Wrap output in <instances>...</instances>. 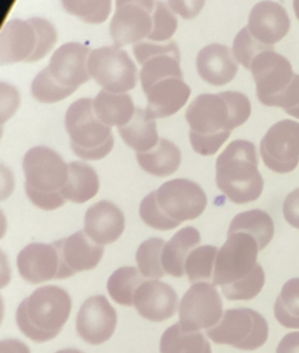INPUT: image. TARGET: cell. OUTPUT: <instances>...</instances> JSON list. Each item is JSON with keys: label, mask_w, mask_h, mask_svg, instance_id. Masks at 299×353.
<instances>
[{"label": "cell", "mask_w": 299, "mask_h": 353, "mask_svg": "<svg viewBox=\"0 0 299 353\" xmlns=\"http://www.w3.org/2000/svg\"><path fill=\"white\" fill-rule=\"evenodd\" d=\"M258 164L256 148L251 141H231L215 163L218 189L234 204L258 200L263 192V178Z\"/></svg>", "instance_id": "6da1fadb"}, {"label": "cell", "mask_w": 299, "mask_h": 353, "mask_svg": "<svg viewBox=\"0 0 299 353\" xmlns=\"http://www.w3.org/2000/svg\"><path fill=\"white\" fill-rule=\"evenodd\" d=\"M25 193L37 208L52 211L62 207L66 199L62 189L68 181L69 164L51 148L34 146L22 160Z\"/></svg>", "instance_id": "7a4b0ae2"}, {"label": "cell", "mask_w": 299, "mask_h": 353, "mask_svg": "<svg viewBox=\"0 0 299 353\" xmlns=\"http://www.w3.org/2000/svg\"><path fill=\"white\" fill-rule=\"evenodd\" d=\"M56 39L55 26L44 18L10 19L0 34V61L3 65L37 62L50 54Z\"/></svg>", "instance_id": "3957f363"}, {"label": "cell", "mask_w": 299, "mask_h": 353, "mask_svg": "<svg viewBox=\"0 0 299 353\" xmlns=\"http://www.w3.org/2000/svg\"><path fill=\"white\" fill-rule=\"evenodd\" d=\"M65 130L73 153L83 160H101L113 149L112 130L96 117L90 98H80L69 105L65 113Z\"/></svg>", "instance_id": "277c9868"}, {"label": "cell", "mask_w": 299, "mask_h": 353, "mask_svg": "<svg viewBox=\"0 0 299 353\" xmlns=\"http://www.w3.org/2000/svg\"><path fill=\"white\" fill-rule=\"evenodd\" d=\"M207 336L216 345L251 352L266 343L269 325L259 312L249 307H233L225 310L220 320L207 330Z\"/></svg>", "instance_id": "5b68a950"}, {"label": "cell", "mask_w": 299, "mask_h": 353, "mask_svg": "<svg viewBox=\"0 0 299 353\" xmlns=\"http://www.w3.org/2000/svg\"><path fill=\"white\" fill-rule=\"evenodd\" d=\"M189 124V137L212 138L226 142L230 132L238 127L226 98L219 94H200L185 112Z\"/></svg>", "instance_id": "8992f818"}, {"label": "cell", "mask_w": 299, "mask_h": 353, "mask_svg": "<svg viewBox=\"0 0 299 353\" xmlns=\"http://www.w3.org/2000/svg\"><path fill=\"white\" fill-rule=\"evenodd\" d=\"M88 73L102 90L118 94L132 90L139 76L130 55L114 44L91 50Z\"/></svg>", "instance_id": "52a82bcc"}, {"label": "cell", "mask_w": 299, "mask_h": 353, "mask_svg": "<svg viewBox=\"0 0 299 353\" xmlns=\"http://www.w3.org/2000/svg\"><path fill=\"white\" fill-rule=\"evenodd\" d=\"M259 251L252 236L241 232L227 234L216 254L212 283L223 287L247 277L258 265Z\"/></svg>", "instance_id": "ba28073f"}, {"label": "cell", "mask_w": 299, "mask_h": 353, "mask_svg": "<svg viewBox=\"0 0 299 353\" xmlns=\"http://www.w3.org/2000/svg\"><path fill=\"white\" fill-rule=\"evenodd\" d=\"M259 153L270 171H293L299 164V123L289 119L274 123L260 139Z\"/></svg>", "instance_id": "9c48e42d"}, {"label": "cell", "mask_w": 299, "mask_h": 353, "mask_svg": "<svg viewBox=\"0 0 299 353\" xmlns=\"http://www.w3.org/2000/svg\"><path fill=\"white\" fill-rule=\"evenodd\" d=\"M179 324L186 331L214 327L223 316L220 294L214 283H196L183 294L178 306Z\"/></svg>", "instance_id": "30bf717a"}, {"label": "cell", "mask_w": 299, "mask_h": 353, "mask_svg": "<svg viewBox=\"0 0 299 353\" xmlns=\"http://www.w3.org/2000/svg\"><path fill=\"white\" fill-rule=\"evenodd\" d=\"M249 70L255 81L256 97L265 106H277L295 76L291 62L274 50L258 54Z\"/></svg>", "instance_id": "8fae6325"}, {"label": "cell", "mask_w": 299, "mask_h": 353, "mask_svg": "<svg viewBox=\"0 0 299 353\" xmlns=\"http://www.w3.org/2000/svg\"><path fill=\"white\" fill-rule=\"evenodd\" d=\"M116 7L109 25L113 44L123 48L149 37L154 0H114Z\"/></svg>", "instance_id": "7c38bea8"}, {"label": "cell", "mask_w": 299, "mask_h": 353, "mask_svg": "<svg viewBox=\"0 0 299 353\" xmlns=\"http://www.w3.org/2000/svg\"><path fill=\"white\" fill-rule=\"evenodd\" d=\"M156 196L163 211L179 223L198 218L207 207V194L203 188L186 178L164 182L156 190Z\"/></svg>", "instance_id": "4fadbf2b"}, {"label": "cell", "mask_w": 299, "mask_h": 353, "mask_svg": "<svg viewBox=\"0 0 299 353\" xmlns=\"http://www.w3.org/2000/svg\"><path fill=\"white\" fill-rule=\"evenodd\" d=\"M29 319L41 330L59 334L69 319L72 298L61 287L43 285L23 299Z\"/></svg>", "instance_id": "5bb4252c"}, {"label": "cell", "mask_w": 299, "mask_h": 353, "mask_svg": "<svg viewBox=\"0 0 299 353\" xmlns=\"http://www.w3.org/2000/svg\"><path fill=\"white\" fill-rule=\"evenodd\" d=\"M134 55L141 65L139 81L142 90L168 77H183L179 48L174 41L154 44L139 41L134 44Z\"/></svg>", "instance_id": "9a60e30c"}, {"label": "cell", "mask_w": 299, "mask_h": 353, "mask_svg": "<svg viewBox=\"0 0 299 353\" xmlns=\"http://www.w3.org/2000/svg\"><path fill=\"white\" fill-rule=\"evenodd\" d=\"M117 325V313L103 295L87 298L76 316L77 335L90 345L107 342Z\"/></svg>", "instance_id": "2e32d148"}, {"label": "cell", "mask_w": 299, "mask_h": 353, "mask_svg": "<svg viewBox=\"0 0 299 353\" xmlns=\"http://www.w3.org/2000/svg\"><path fill=\"white\" fill-rule=\"evenodd\" d=\"M52 244L58 250L61 259V270L56 276L58 280L95 269L105 252L103 245L91 240L84 230L74 232Z\"/></svg>", "instance_id": "e0dca14e"}, {"label": "cell", "mask_w": 299, "mask_h": 353, "mask_svg": "<svg viewBox=\"0 0 299 353\" xmlns=\"http://www.w3.org/2000/svg\"><path fill=\"white\" fill-rule=\"evenodd\" d=\"M90 52L85 44L77 41L65 43L52 52L47 68L62 87L76 91L91 79L88 73Z\"/></svg>", "instance_id": "ac0fdd59"}, {"label": "cell", "mask_w": 299, "mask_h": 353, "mask_svg": "<svg viewBox=\"0 0 299 353\" xmlns=\"http://www.w3.org/2000/svg\"><path fill=\"white\" fill-rule=\"evenodd\" d=\"M247 28L259 43L273 47L287 36L291 21L287 10L280 3L262 0L251 8Z\"/></svg>", "instance_id": "d6986e66"}, {"label": "cell", "mask_w": 299, "mask_h": 353, "mask_svg": "<svg viewBox=\"0 0 299 353\" xmlns=\"http://www.w3.org/2000/svg\"><path fill=\"white\" fill-rule=\"evenodd\" d=\"M19 276L29 284H40L56 279L61 270V259L55 245L30 243L17 256Z\"/></svg>", "instance_id": "ffe728a7"}, {"label": "cell", "mask_w": 299, "mask_h": 353, "mask_svg": "<svg viewBox=\"0 0 299 353\" xmlns=\"http://www.w3.org/2000/svg\"><path fill=\"white\" fill-rule=\"evenodd\" d=\"M134 307L149 321H165L178 310V295L171 285L160 280H146L135 292Z\"/></svg>", "instance_id": "44dd1931"}, {"label": "cell", "mask_w": 299, "mask_h": 353, "mask_svg": "<svg viewBox=\"0 0 299 353\" xmlns=\"http://www.w3.org/2000/svg\"><path fill=\"white\" fill-rule=\"evenodd\" d=\"M125 216L112 201L101 200L87 208L84 215V232L101 245L114 243L124 232Z\"/></svg>", "instance_id": "7402d4cb"}, {"label": "cell", "mask_w": 299, "mask_h": 353, "mask_svg": "<svg viewBox=\"0 0 299 353\" xmlns=\"http://www.w3.org/2000/svg\"><path fill=\"white\" fill-rule=\"evenodd\" d=\"M146 95V112L154 120L175 114L190 97V87L183 77L160 80L143 91Z\"/></svg>", "instance_id": "603a6c76"}, {"label": "cell", "mask_w": 299, "mask_h": 353, "mask_svg": "<svg viewBox=\"0 0 299 353\" xmlns=\"http://www.w3.org/2000/svg\"><path fill=\"white\" fill-rule=\"evenodd\" d=\"M198 76L211 85H225L230 83L237 72L238 62L236 61L231 48L214 43L203 47L196 58Z\"/></svg>", "instance_id": "cb8c5ba5"}, {"label": "cell", "mask_w": 299, "mask_h": 353, "mask_svg": "<svg viewBox=\"0 0 299 353\" xmlns=\"http://www.w3.org/2000/svg\"><path fill=\"white\" fill-rule=\"evenodd\" d=\"M198 245H201V236L196 228L185 226L179 229L165 241L163 250V268L165 273L172 277L185 276L186 259Z\"/></svg>", "instance_id": "d4e9b609"}, {"label": "cell", "mask_w": 299, "mask_h": 353, "mask_svg": "<svg viewBox=\"0 0 299 353\" xmlns=\"http://www.w3.org/2000/svg\"><path fill=\"white\" fill-rule=\"evenodd\" d=\"M92 102L96 117L110 128L125 125L136 110L132 98L127 92L118 94L101 90Z\"/></svg>", "instance_id": "484cf974"}, {"label": "cell", "mask_w": 299, "mask_h": 353, "mask_svg": "<svg viewBox=\"0 0 299 353\" xmlns=\"http://www.w3.org/2000/svg\"><path fill=\"white\" fill-rule=\"evenodd\" d=\"M118 134L123 142L136 153L153 149L160 141L156 120L141 108H136L132 119L118 128Z\"/></svg>", "instance_id": "4316f807"}, {"label": "cell", "mask_w": 299, "mask_h": 353, "mask_svg": "<svg viewBox=\"0 0 299 353\" xmlns=\"http://www.w3.org/2000/svg\"><path fill=\"white\" fill-rule=\"evenodd\" d=\"M182 154L179 148L167 138H160L158 143L142 153H136L139 167L154 176H168L181 165Z\"/></svg>", "instance_id": "83f0119b"}, {"label": "cell", "mask_w": 299, "mask_h": 353, "mask_svg": "<svg viewBox=\"0 0 299 353\" xmlns=\"http://www.w3.org/2000/svg\"><path fill=\"white\" fill-rule=\"evenodd\" d=\"M98 190L99 178L96 171L83 161H70L68 181L62 189V194L66 201L76 204L85 203L91 200Z\"/></svg>", "instance_id": "f1b7e54d"}, {"label": "cell", "mask_w": 299, "mask_h": 353, "mask_svg": "<svg viewBox=\"0 0 299 353\" xmlns=\"http://www.w3.org/2000/svg\"><path fill=\"white\" fill-rule=\"evenodd\" d=\"M238 232L252 236L256 240L259 250H263L270 244L274 236V222L263 210L255 208L243 211L234 215V218L230 221L227 234Z\"/></svg>", "instance_id": "f546056e"}, {"label": "cell", "mask_w": 299, "mask_h": 353, "mask_svg": "<svg viewBox=\"0 0 299 353\" xmlns=\"http://www.w3.org/2000/svg\"><path fill=\"white\" fill-rule=\"evenodd\" d=\"M208 345L201 331H186L175 323L163 332L160 353H204Z\"/></svg>", "instance_id": "4dcf8cb0"}, {"label": "cell", "mask_w": 299, "mask_h": 353, "mask_svg": "<svg viewBox=\"0 0 299 353\" xmlns=\"http://www.w3.org/2000/svg\"><path fill=\"white\" fill-rule=\"evenodd\" d=\"M146 279L135 266H121L116 269L107 279V292L110 298L118 305L134 306V296L136 290Z\"/></svg>", "instance_id": "1f68e13d"}, {"label": "cell", "mask_w": 299, "mask_h": 353, "mask_svg": "<svg viewBox=\"0 0 299 353\" xmlns=\"http://www.w3.org/2000/svg\"><path fill=\"white\" fill-rule=\"evenodd\" d=\"M274 317L285 328L299 330V277L284 283L274 302Z\"/></svg>", "instance_id": "d6a6232c"}, {"label": "cell", "mask_w": 299, "mask_h": 353, "mask_svg": "<svg viewBox=\"0 0 299 353\" xmlns=\"http://www.w3.org/2000/svg\"><path fill=\"white\" fill-rule=\"evenodd\" d=\"M165 241L160 237H150L142 241L136 250V268L146 280H160L165 270L163 268V250Z\"/></svg>", "instance_id": "836d02e7"}, {"label": "cell", "mask_w": 299, "mask_h": 353, "mask_svg": "<svg viewBox=\"0 0 299 353\" xmlns=\"http://www.w3.org/2000/svg\"><path fill=\"white\" fill-rule=\"evenodd\" d=\"M218 250L215 245H198L189 254L185 263V274L192 284L214 280Z\"/></svg>", "instance_id": "e575fe53"}, {"label": "cell", "mask_w": 299, "mask_h": 353, "mask_svg": "<svg viewBox=\"0 0 299 353\" xmlns=\"http://www.w3.org/2000/svg\"><path fill=\"white\" fill-rule=\"evenodd\" d=\"M61 3L66 12L91 25L105 22L112 12V0H61Z\"/></svg>", "instance_id": "d590c367"}, {"label": "cell", "mask_w": 299, "mask_h": 353, "mask_svg": "<svg viewBox=\"0 0 299 353\" xmlns=\"http://www.w3.org/2000/svg\"><path fill=\"white\" fill-rule=\"evenodd\" d=\"M265 280H266L265 270L258 263L256 268L252 270V273H249L247 277L220 287L222 294L229 301H249L256 298L260 294L265 285Z\"/></svg>", "instance_id": "8d00e7d4"}, {"label": "cell", "mask_w": 299, "mask_h": 353, "mask_svg": "<svg viewBox=\"0 0 299 353\" xmlns=\"http://www.w3.org/2000/svg\"><path fill=\"white\" fill-rule=\"evenodd\" d=\"M32 97L41 103H55L70 97L74 90L62 87L50 73L48 68L40 70L30 85Z\"/></svg>", "instance_id": "74e56055"}, {"label": "cell", "mask_w": 299, "mask_h": 353, "mask_svg": "<svg viewBox=\"0 0 299 353\" xmlns=\"http://www.w3.org/2000/svg\"><path fill=\"white\" fill-rule=\"evenodd\" d=\"M267 50H274L270 46H265L262 43H259L248 30L247 26H244L241 30H238V33L236 34L234 40H233V55L236 58V61L243 65L245 69H251V65L254 62V59L256 58L258 54L267 51Z\"/></svg>", "instance_id": "f35d334b"}, {"label": "cell", "mask_w": 299, "mask_h": 353, "mask_svg": "<svg viewBox=\"0 0 299 353\" xmlns=\"http://www.w3.org/2000/svg\"><path fill=\"white\" fill-rule=\"evenodd\" d=\"M139 216L145 225L156 230H171L181 225L179 222L169 218L158 205L156 190L150 192L142 199L139 205Z\"/></svg>", "instance_id": "ab89813d"}, {"label": "cell", "mask_w": 299, "mask_h": 353, "mask_svg": "<svg viewBox=\"0 0 299 353\" xmlns=\"http://www.w3.org/2000/svg\"><path fill=\"white\" fill-rule=\"evenodd\" d=\"M152 32L147 39L152 41H165L169 40L178 28V19L175 12L168 7L167 3L157 0L154 3V10L152 14Z\"/></svg>", "instance_id": "60d3db41"}, {"label": "cell", "mask_w": 299, "mask_h": 353, "mask_svg": "<svg viewBox=\"0 0 299 353\" xmlns=\"http://www.w3.org/2000/svg\"><path fill=\"white\" fill-rule=\"evenodd\" d=\"M15 320H17V325L19 328V331L29 339H32L33 342H37V343H43V342H47V341H51L56 336V334L54 332H48V331H44L41 328H39L28 316V312H26V305H25V301H22L17 309V313H15Z\"/></svg>", "instance_id": "b9f144b4"}, {"label": "cell", "mask_w": 299, "mask_h": 353, "mask_svg": "<svg viewBox=\"0 0 299 353\" xmlns=\"http://www.w3.org/2000/svg\"><path fill=\"white\" fill-rule=\"evenodd\" d=\"M277 108H281L287 114L299 119V74L295 73L289 87L280 98Z\"/></svg>", "instance_id": "7bdbcfd3"}, {"label": "cell", "mask_w": 299, "mask_h": 353, "mask_svg": "<svg viewBox=\"0 0 299 353\" xmlns=\"http://www.w3.org/2000/svg\"><path fill=\"white\" fill-rule=\"evenodd\" d=\"M167 4L181 18L193 19L203 11L205 0H167Z\"/></svg>", "instance_id": "ee69618b"}, {"label": "cell", "mask_w": 299, "mask_h": 353, "mask_svg": "<svg viewBox=\"0 0 299 353\" xmlns=\"http://www.w3.org/2000/svg\"><path fill=\"white\" fill-rule=\"evenodd\" d=\"M18 91L7 83H1V121H7L18 109Z\"/></svg>", "instance_id": "f6af8a7d"}, {"label": "cell", "mask_w": 299, "mask_h": 353, "mask_svg": "<svg viewBox=\"0 0 299 353\" xmlns=\"http://www.w3.org/2000/svg\"><path fill=\"white\" fill-rule=\"evenodd\" d=\"M282 215L289 226L299 229V188L289 192L284 199Z\"/></svg>", "instance_id": "bcb514c9"}, {"label": "cell", "mask_w": 299, "mask_h": 353, "mask_svg": "<svg viewBox=\"0 0 299 353\" xmlns=\"http://www.w3.org/2000/svg\"><path fill=\"white\" fill-rule=\"evenodd\" d=\"M276 353H299V331L285 334L278 342Z\"/></svg>", "instance_id": "7dc6e473"}, {"label": "cell", "mask_w": 299, "mask_h": 353, "mask_svg": "<svg viewBox=\"0 0 299 353\" xmlns=\"http://www.w3.org/2000/svg\"><path fill=\"white\" fill-rule=\"evenodd\" d=\"M0 353H30L29 347L19 339H3Z\"/></svg>", "instance_id": "c3c4849f"}, {"label": "cell", "mask_w": 299, "mask_h": 353, "mask_svg": "<svg viewBox=\"0 0 299 353\" xmlns=\"http://www.w3.org/2000/svg\"><path fill=\"white\" fill-rule=\"evenodd\" d=\"M14 189V178L7 167H1V199H7Z\"/></svg>", "instance_id": "681fc988"}, {"label": "cell", "mask_w": 299, "mask_h": 353, "mask_svg": "<svg viewBox=\"0 0 299 353\" xmlns=\"http://www.w3.org/2000/svg\"><path fill=\"white\" fill-rule=\"evenodd\" d=\"M10 281V263L7 255L1 252V287L4 288Z\"/></svg>", "instance_id": "f907efd6"}, {"label": "cell", "mask_w": 299, "mask_h": 353, "mask_svg": "<svg viewBox=\"0 0 299 353\" xmlns=\"http://www.w3.org/2000/svg\"><path fill=\"white\" fill-rule=\"evenodd\" d=\"M292 7H293V12L296 19L299 21V0H292Z\"/></svg>", "instance_id": "816d5d0a"}, {"label": "cell", "mask_w": 299, "mask_h": 353, "mask_svg": "<svg viewBox=\"0 0 299 353\" xmlns=\"http://www.w3.org/2000/svg\"><path fill=\"white\" fill-rule=\"evenodd\" d=\"M55 353H83V352H80L77 349H62V350H58Z\"/></svg>", "instance_id": "f5cc1de1"}, {"label": "cell", "mask_w": 299, "mask_h": 353, "mask_svg": "<svg viewBox=\"0 0 299 353\" xmlns=\"http://www.w3.org/2000/svg\"><path fill=\"white\" fill-rule=\"evenodd\" d=\"M204 353H212V352H211V345H208V346H207V349H205V352H204Z\"/></svg>", "instance_id": "db71d44e"}]
</instances>
